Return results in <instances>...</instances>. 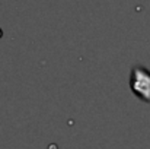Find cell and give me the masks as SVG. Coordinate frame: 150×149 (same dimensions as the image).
<instances>
[{
	"mask_svg": "<svg viewBox=\"0 0 150 149\" xmlns=\"http://www.w3.org/2000/svg\"><path fill=\"white\" fill-rule=\"evenodd\" d=\"M130 88H131V92L139 99L150 104V70L147 67L134 66L131 69Z\"/></svg>",
	"mask_w": 150,
	"mask_h": 149,
	"instance_id": "6da1fadb",
	"label": "cell"
},
{
	"mask_svg": "<svg viewBox=\"0 0 150 149\" xmlns=\"http://www.w3.org/2000/svg\"><path fill=\"white\" fill-rule=\"evenodd\" d=\"M1 35H3V31H1V28H0V38H1Z\"/></svg>",
	"mask_w": 150,
	"mask_h": 149,
	"instance_id": "7a4b0ae2",
	"label": "cell"
}]
</instances>
